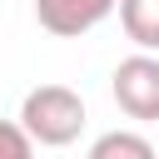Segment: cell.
<instances>
[{
  "label": "cell",
  "instance_id": "6da1fadb",
  "mask_svg": "<svg viewBox=\"0 0 159 159\" xmlns=\"http://www.w3.org/2000/svg\"><path fill=\"white\" fill-rule=\"evenodd\" d=\"M84 119H89L84 99L70 84H35V89H25L20 114H15V124L25 129V139L35 149H65V144H75L80 129H84Z\"/></svg>",
  "mask_w": 159,
  "mask_h": 159
},
{
  "label": "cell",
  "instance_id": "7a4b0ae2",
  "mask_svg": "<svg viewBox=\"0 0 159 159\" xmlns=\"http://www.w3.org/2000/svg\"><path fill=\"white\" fill-rule=\"evenodd\" d=\"M109 94L119 104V114L139 119V124H154L159 119V55H124L109 75Z\"/></svg>",
  "mask_w": 159,
  "mask_h": 159
},
{
  "label": "cell",
  "instance_id": "3957f363",
  "mask_svg": "<svg viewBox=\"0 0 159 159\" xmlns=\"http://www.w3.org/2000/svg\"><path fill=\"white\" fill-rule=\"evenodd\" d=\"M114 5L119 0H35V20L55 40H80L94 25H104L114 15Z\"/></svg>",
  "mask_w": 159,
  "mask_h": 159
},
{
  "label": "cell",
  "instance_id": "277c9868",
  "mask_svg": "<svg viewBox=\"0 0 159 159\" xmlns=\"http://www.w3.org/2000/svg\"><path fill=\"white\" fill-rule=\"evenodd\" d=\"M119 25L139 55H159V0H119Z\"/></svg>",
  "mask_w": 159,
  "mask_h": 159
},
{
  "label": "cell",
  "instance_id": "5b68a950",
  "mask_svg": "<svg viewBox=\"0 0 159 159\" xmlns=\"http://www.w3.org/2000/svg\"><path fill=\"white\" fill-rule=\"evenodd\" d=\"M84 159H159V154H154V144L139 129H109V134H99L89 144Z\"/></svg>",
  "mask_w": 159,
  "mask_h": 159
},
{
  "label": "cell",
  "instance_id": "8992f818",
  "mask_svg": "<svg viewBox=\"0 0 159 159\" xmlns=\"http://www.w3.org/2000/svg\"><path fill=\"white\" fill-rule=\"evenodd\" d=\"M0 159H35V144L15 119H0Z\"/></svg>",
  "mask_w": 159,
  "mask_h": 159
}]
</instances>
